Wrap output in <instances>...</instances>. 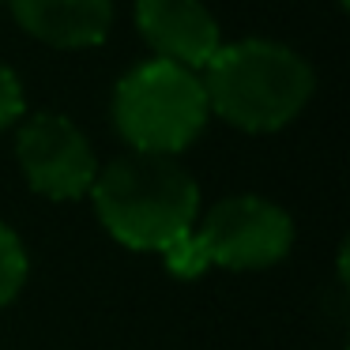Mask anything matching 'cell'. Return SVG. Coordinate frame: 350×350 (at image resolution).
I'll return each mask as SVG.
<instances>
[{
  "label": "cell",
  "instance_id": "6",
  "mask_svg": "<svg viewBox=\"0 0 350 350\" xmlns=\"http://www.w3.org/2000/svg\"><path fill=\"white\" fill-rule=\"evenodd\" d=\"M136 27L154 57L192 72H204L222 46L219 23L200 0H136Z\"/></svg>",
  "mask_w": 350,
  "mask_h": 350
},
{
  "label": "cell",
  "instance_id": "5",
  "mask_svg": "<svg viewBox=\"0 0 350 350\" xmlns=\"http://www.w3.org/2000/svg\"><path fill=\"white\" fill-rule=\"evenodd\" d=\"M16 159L27 185L49 200L87 196L98 177V159L87 136L61 113L31 117L16 136Z\"/></svg>",
  "mask_w": 350,
  "mask_h": 350
},
{
  "label": "cell",
  "instance_id": "2",
  "mask_svg": "<svg viewBox=\"0 0 350 350\" xmlns=\"http://www.w3.org/2000/svg\"><path fill=\"white\" fill-rule=\"evenodd\" d=\"M207 109L219 113L241 132H279L309 106L317 76L309 61L282 42L245 38L234 46H219V53L204 64Z\"/></svg>",
  "mask_w": 350,
  "mask_h": 350
},
{
  "label": "cell",
  "instance_id": "7",
  "mask_svg": "<svg viewBox=\"0 0 350 350\" xmlns=\"http://www.w3.org/2000/svg\"><path fill=\"white\" fill-rule=\"evenodd\" d=\"M31 38L53 49L102 46L113 23V0H8Z\"/></svg>",
  "mask_w": 350,
  "mask_h": 350
},
{
  "label": "cell",
  "instance_id": "8",
  "mask_svg": "<svg viewBox=\"0 0 350 350\" xmlns=\"http://www.w3.org/2000/svg\"><path fill=\"white\" fill-rule=\"evenodd\" d=\"M27 271H31V264H27L23 241L16 237L12 226L0 222V309L19 297V290L27 282Z\"/></svg>",
  "mask_w": 350,
  "mask_h": 350
},
{
  "label": "cell",
  "instance_id": "4",
  "mask_svg": "<svg viewBox=\"0 0 350 350\" xmlns=\"http://www.w3.org/2000/svg\"><path fill=\"white\" fill-rule=\"evenodd\" d=\"M192 241L207 267L260 271L290 252L294 219L264 196H230L219 200L200 226H192Z\"/></svg>",
  "mask_w": 350,
  "mask_h": 350
},
{
  "label": "cell",
  "instance_id": "1",
  "mask_svg": "<svg viewBox=\"0 0 350 350\" xmlns=\"http://www.w3.org/2000/svg\"><path fill=\"white\" fill-rule=\"evenodd\" d=\"M91 200L109 237L136 252H162L189 234L200 215V185L174 154H121L98 170Z\"/></svg>",
  "mask_w": 350,
  "mask_h": 350
},
{
  "label": "cell",
  "instance_id": "9",
  "mask_svg": "<svg viewBox=\"0 0 350 350\" xmlns=\"http://www.w3.org/2000/svg\"><path fill=\"white\" fill-rule=\"evenodd\" d=\"M27 102H23V83H19V76L8 68V64L0 61V132L12 129V124L23 117Z\"/></svg>",
  "mask_w": 350,
  "mask_h": 350
},
{
  "label": "cell",
  "instance_id": "3",
  "mask_svg": "<svg viewBox=\"0 0 350 350\" xmlns=\"http://www.w3.org/2000/svg\"><path fill=\"white\" fill-rule=\"evenodd\" d=\"M207 113L211 109L200 76L162 57L136 64L113 91V124L132 151H185L204 132Z\"/></svg>",
  "mask_w": 350,
  "mask_h": 350
},
{
  "label": "cell",
  "instance_id": "10",
  "mask_svg": "<svg viewBox=\"0 0 350 350\" xmlns=\"http://www.w3.org/2000/svg\"><path fill=\"white\" fill-rule=\"evenodd\" d=\"M339 4H342V8H347V0H339Z\"/></svg>",
  "mask_w": 350,
  "mask_h": 350
}]
</instances>
